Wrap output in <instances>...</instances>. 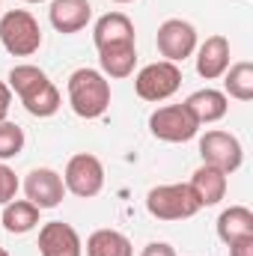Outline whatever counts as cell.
Masks as SVG:
<instances>
[{
    "mask_svg": "<svg viewBox=\"0 0 253 256\" xmlns=\"http://www.w3.org/2000/svg\"><path fill=\"white\" fill-rule=\"evenodd\" d=\"M24 149V128L15 122H0V161L18 158Z\"/></svg>",
    "mask_w": 253,
    "mask_h": 256,
    "instance_id": "obj_22",
    "label": "cell"
},
{
    "mask_svg": "<svg viewBox=\"0 0 253 256\" xmlns=\"http://www.w3.org/2000/svg\"><path fill=\"white\" fill-rule=\"evenodd\" d=\"M48 18L57 33H80L92 18V6L90 0H51Z\"/></svg>",
    "mask_w": 253,
    "mask_h": 256,
    "instance_id": "obj_14",
    "label": "cell"
},
{
    "mask_svg": "<svg viewBox=\"0 0 253 256\" xmlns=\"http://www.w3.org/2000/svg\"><path fill=\"white\" fill-rule=\"evenodd\" d=\"M114 3H131V0H114Z\"/></svg>",
    "mask_w": 253,
    "mask_h": 256,
    "instance_id": "obj_28",
    "label": "cell"
},
{
    "mask_svg": "<svg viewBox=\"0 0 253 256\" xmlns=\"http://www.w3.org/2000/svg\"><path fill=\"white\" fill-rule=\"evenodd\" d=\"M146 208L158 220H185L194 218L202 206L190 185H158L146 194Z\"/></svg>",
    "mask_w": 253,
    "mask_h": 256,
    "instance_id": "obj_4",
    "label": "cell"
},
{
    "mask_svg": "<svg viewBox=\"0 0 253 256\" xmlns=\"http://www.w3.org/2000/svg\"><path fill=\"white\" fill-rule=\"evenodd\" d=\"M226 68H230V39L208 36L196 48V74L206 80H218V78H224Z\"/></svg>",
    "mask_w": 253,
    "mask_h": 256,
    "instance_id": "obj_13",
    "label": "cell"
},
{
    "mask_svg": "<svg viewBox=\"0 0 253 256\" xmlns=\"http://www.w3.org/2000/svg\"><path fill=\"white\" fill-rule=\"evenodd\" d=\"M39 254L42 256H84V242L74 226L63 220L42 224L39 230Z\"/></svg>",
    "mask_w": 253,
    "mask_h": 256,
    "instance_id": "obj_11",
    "label": "cell"
},
{
    "mask_svg": "<svg viewBox=\"0 0 253 256\" xmlns=\"http://www.w3.org/2000/svg\"><path fill=\"white\" fill-rule=\"evenodd\" d=\"M15 194H18V176H15L12 167H6V164L0 161V206L12 202Z\"/></svg>",
    "mask_w": 253,
    "mask_h": 256,
    "instance_id": "obj_23",
    "label": "cell"
},
{
    "mask_svg": "<svg viewBox=\"0 0 253 256\" xmlns=\"http://www.w3.org/2000/svg\"><path fill=\"white\" fill-rule=\"evenodd\" d=\"M0 45L12 57H33L42 48L39 21L27 9H9L0 18Z\"/></svg>",
    "mask_w": 253,
    "mask_h": 256,
    "instance_id": "obj_3",
    "label": "cell"
},
{
    "mask_svg": "<svg viewBox=\"0 0 253 256\" xmlns=\"http://www.w3.org/2000/svg\"><path fill=\"white\" fill-rule=\"evenodd\" d=\"M149 131L164 143H188L196 137L200 122L188 114L185 104H164L149 116Z\"/></svg>",
    "mask_w": 253,
    "mask_h": 256,
    "instance_id": "obj_7",
    "label": "cell"
},
{
    "mask_svg": "<svg viewBox=\"0 0 253 256\" xmlns=\"http://www.w3.org/2000/svg\"><path fill=\"white\" fill-rule=\"evenodd\" d=\"M0 256H9V254H6V250H3V248H0Z\"/></svg>",
    "mask_w": 253,
    "mask_h": 256,
    "instance_id": "obj_29",
    "label": "cell"
},
{
    "mask_svg": "<svg viewBox=\"0 0 253 256\" xmlns=\"http://www.w3.org/2000/svg\"><path fill=\"white\" fill-rule=\"evenodd\" d=\"M155 45H158V54L170 63H182L188 60L190 54L196 51V30L190 21L182 18H167L161 27H158V36H155Z\"/></svg>",
    "mask_w": 253,
    "mask_h": 256,
    "instance_id": "obj_9",
    "label": "cell"
},
{
    "mask_svg": "<svg viewBox=\"0 0 253 256\" xmlns=\"http://www.w3.org/2000/svg\"><path fill=\"white\" fill-rule=\"evenodd\" d=\"M9 90L21 98L24 110L30 116H39V120H48L60 110V90L48 80V74L39 68V66H15L9 72Z\"/></svg>",
    "mask_w": 253,
    "mask_h": 256,
    "instance_id": "obj_1",
    "label": "cell"
},
{
    "mask_svg": "<svg viewBox=\"0 0 253 256\" xmlns=\"http://www.w3.org/2000/svg\"><path fill=\"white\" fill-rule=\"evenodd\" d=\"M137 63V45H116V48H102L98 66L104 78H128Z\"/></svg>",
    "mask_w": 253,
    "mask_h": 256,
    "instance_id": "obj_19",
    "label": "cell"
},
{
    "mask_svg": "<svg viewBox=\"0 0 253 256\" xmlns=\"http://www.w3.org/2000/svg\"><path fill=\"white\" fill-rule=\"evenodd\" d=\"M9 108H12V90H9V84L0 80V122H6Z\"/></svg>",
    "mask_w": 253,
    "mask_h": 256,
    "instance_id": "obj_25",
    "label": "cell"
},
{
    "mask_svg": "<svg viewBox=\"0 0 253 256\" xmlns=\"http://www.w3.org/2000/svg\"><path fill=\"white\" fill-rule=\"evenodd\" d=\"M224 96L236 102H250L253 98V63H236L224 72Z\"/></svg>",
    "mask_w": 253,
    "mask_h": 256,
    "instance_id": "obj_21",
    "label": "cell"
},
{
    "mask_svg": "<svg viewBox=\"0 0 253 256\" xmlns=\"http://www.w3.org/2000/svg\"><path fill=\"white\" fill-rule=\"evenodd\" d=\"M218 238L224 244L242 242V238H253V212L248 206H230L220 212L218 218Z\"/></svg>",
    "mask_w": 253,
    "mask_h": 256,
    "instance_id": "obj_17",
    "label": "cell"
},
{
    "mask_svg": "<svg viewBox=\"0 0 253 256\" xmlns=\"http://www.w3.org/2000/svg\"><path fill=\"white\" fill-rule=\"evenodd\" d=\"M230 256H253V238H242V242H232L226 244Z\"/></svg>",
    "mask_w": 253,
    "mask_h": 256,
    "instance_id": "obj_26",
    "label": "cell"
},
{
    "mask_svg": "<svg viewBox=\"0 0 253 256\" xmlns=\"http://www.w3.org/2000/svg\"><path fill=\"white\" fill-rule=\"evenodd\" d=\"M63 185L66 191H72L80 200H90V196L102 194V188H104V164L90 152L72 155L68 164H66Z\"/></svg>",
    "mask_w": 253,
    "mask_h": 256,
    "instance_id": "obj_6",
    "label": "cell"
},
{
    "mask_svg": "<svg viewBox=\"0 0 253 256\" xmlns=\"http://www.w3.org/2000/svg\"><path fill=\"white\" fill-rule=\"evenodd\" d=\"M200 155H202V164H212V167L224 170L226 176L236 173L244 161V149H242L238 137L230 131H206L200 137Z\"/></svg>",
    "mask_w": 253,
    "mask_h": 256,
    "instance_id": "obj_8",
    "label": "cell"
},
{
    "mask_svg": "<svg viewBox=\"0 0 253 256\" xmlns=\"http://www.w3.org/2000/svg\"><path fill=\"white\" fill-rule=\"evenodd\" d=\"M68 104L80 120H98L110 108V80L98 68H78L68 74Z\"/></svg>",
    "mask_w": 253,
    "mask_h": 256,
    "instance_id": "obj_2",
    "label": "cell"
},
{
    "mask_svg": "<svg viewBox=\"0 0 253 256\" xmlns=\"http://www.w3.org/2000/svg\"><path fill=\"white\" fill-rule=\"evenodd\" d=\"M86 256H134V250L120 230H96L86 238Z\"/></svg>",
    "mask_w": 253,
    "mask_h": 256,
    "instance_id": "obj_20",
    "label": "cell"
},
{
    "mask_svg": "<svg viewBox=\"0 0 253 256\" xmlns=\"http://www.w3.org/2000/svg\"><path fill=\"white\" fill-rule=\"evenodd\" d=\"M182 86V68L170 60L143 66L134 78V90L143 102H164Z\"/></svg>",
    "mask_w": 253,
    "mask_h": 256,
    "instance_id": "obj_5",
    "label": "cell"
},
{
    "mask_svg": "<svg viewBox=\"0 0 253 256\" xmlns=\"http://www.w3.org/2000/svg\"><path fill=\"white\" fill-rule=\"evenodd\" d=\"M24 194L27 200L42 212V208H57L66 196V185H63V176L51 167H36L27 173L24 179Z\"/></svg>",
    "mask_w": 253,
    "mask_h": 256,
    "instance_id": "obj_10",
    "label": "cell"
},
{
    "mask_svg": "<svg viewBox=\"0 0 253 256\" xmlns=\"http://www.w3.org/2000/svg\"><path fill=\"white\" fill-rule=\"evenodd\" d=\"M188 185H190V191L196 194L200 206H218L226 196V173L212 167V164H202V167L194 170Z\"/></svg>",
    "mask_w": 253,
    "mask_h": 256,
    "instance_id": "obj_16",
    "label": "cell"
},
{
    "mask_svg": "<svg viewBox=\"0 0 253 256\" xmlns=\"http://www.w3.org/2000/svg\"><path fill=\"white\" fill-rule=\"evenodd\" d=\"M3 230L12 236H24L39 226V208L30 200H12L3 206Z\"/></svg>",
    "mask_w": 253,
    "mask_h": 256,
    "instance_id": "obj_18",
    "label": "cell"
},
{
    "mask_svg": "<svg viewBox=\"0 0 253 256\" xmlns=\"http://www.w3.org/2000/svg\"><path fill=\"white\" fill-rule=\"evenodd\" d=\"M24 3H42V0H24Z\"/></svg>",
    "mask_w": 253,
    "mask_h": 256,
    "instance_id": "obj_27",
    "label": "cell"
},
{
    "mask_svg": "<svg viewBox=\"0 0 253 256\" xmlns=\"http://www.w3.org/2000/svg\"><path fill=\"white\" fill-rule=\"evenodd\" d=\"M140 256H176V250H173V244H167V242H149Z\"/></svg>",
    "mask_w": 253,
    "mask_h": 256,
    "instance_id": "obj_24",
    "label": "cell"
},
{
    "mask_svg": "<svg viewBox=\"0 0 253 256\" xmlns=\"http://www.w3.org/2000/svg\"><path fill=\"white\" fill-rule=\"evenodd\" d=\"M182 104L188 108V114L200 122V126L218 122V120H224V116H226V110H230V98H226L220 90H212V86L190 92Z\"/></svg>",
    "mask_w": 253,
    "mask_h": 256,
    "instance_id": "obj_15",
    "label": "cell"
},
{
    "mask_svg": "<svg viewBox=\"0 0 253 256\" xmlns=\"http://www.w3.org/2000/svg\"><path fill=\"white\" fill-rule=\"evenodd\" d=\"M96 48H116V45H134V24L126 12H108L96 21L92 30Z\"/></svg>",
    "mask_w": 253,
    "mask_h": 256,
    "instance_id": "obj_12",
    "label": "cell"
}]
</instances>
